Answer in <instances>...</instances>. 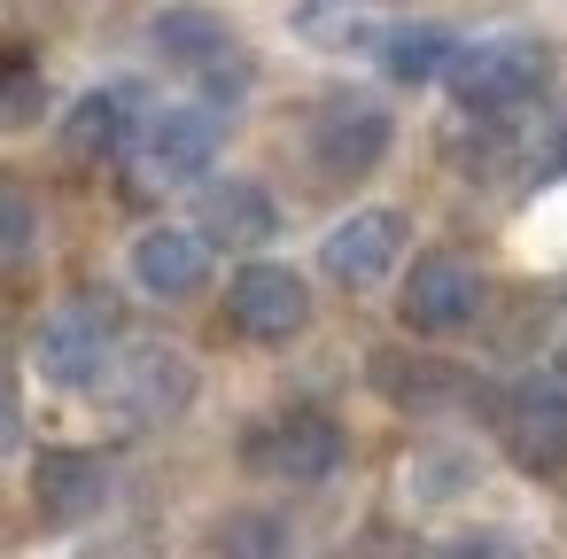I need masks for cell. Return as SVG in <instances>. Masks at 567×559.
Instances as JSON below:
<instances>
[{"instance_id": "obj_1", "label": "cell", "mask_w": 567, "mask_h": 559, "mask_svg": "<svg viewBox=\"0 0 567 559\" xmlns=\"http://www.w3.org/2000/svg\"><path fill=\"white\" fill-rule=\"evenodd\" d=\"M451 102L466 117H505L520 102H536L551 86V48L528 40V32H489V40H458L451 55Z\"/></svg>"}, {"instance_id": "obj_2", "label": "cell", "mask_w": 567, "mask_h": 559, "mask_svg": "<svg viewBox=\"0 0 567 559\" xmlns=\"http://www.w3.org/2000/svg\"><path fill=\"white\" fill-rule=\"evenodd\" d=\"M117 342H125L117 296H102V288H79L71 303H55V311L40 319L32 365H40V381H55V389H102V381H110V365L125 358Z\"/></svg>"}, {"instance_id": "obj_3", "label": "cell", "mask_w": 567, "mask_h": 559, "mask_svg": "<svg viewBox=\"0 0 567 559\" xmlns=\"http://www.w3.org/2000/svg\"><path fill=\"white\" fill-rule=\"evenodd\" d=\"M342 451H350V435H342V420L334 412H319V404H280V412H265L249 435H241V466L249 474H265V482H327L334 466H342Z\"/></svg>"}, {"instance_id": "obj_4", "label": "cell", "mask_w": 567, "mask_h": 559, "mask_svg": "<svg viewBox=\"0 0 567 559\" xmlns=\"http://www.w3.org/2000/svg\"><path fill=\"white\" fill-rule=\"evenodd\" d=\"M148 32H156L164 63H179V71L203 86V110H218V117H226V110L249 94L257 63H249V48L226 32V17H210V9H164Z\"/></svg>"}, {"instance_id": "obj_5", "label": "cell", "mask_w": 567, "mask_h": 559, "mask_svg": "<svg viewBox=\"0 0 567 559\" xmlns=\"http://www.w3.org/2000/svg\"><path fill=\"white\" fill-rule=\"evenodd\" d=\"M497 443L520 474H559L567 466V365L528 373L520 389L497 396Z\"/></svg>"}, {"instance_id": "obj_6", "label": "cell", "mask_w": 567, "mask_h": 559, "mask_svg": "<svg viewBox=\"0 0 567 559\" xmlns=\"http://www.w3.org/2000/svg\"><path fill=\"white\" fill-rule=\"evenodd\" d=\"M110 412L125 427H164L195 404V358L172 342H125V358L110 365Z\"/></svg>"}, {"instance_id": "obj_7", "label": "cell", "mask_w": 567, "mask_h": 559, "mask_svg": "<svg viewBox=\"0 0 567 559\" xmlns=\"http://www.w3.org/2000/svg\"><path fill=\"white\" fill-rule=\"evenodd\" d=\"M389 141H396V117L381 102H365V94H327L319 117H311V164H319V179H365V172H381Z\"/></svg>"}, {"instance_id": "obj_8", "label": "cell", "mask_w": 567, "mask_h": 559, "mask_svg": "<svg viewBox=\"0 0 567 559\" xmlns=\"http://www.w3.org/2000/svg\"><path fill=\"white\" fill-rule=\"evenodd\" d=\"M482 288H489V280H482L474 257H458V249H427V257H412L396 311H404L412 334H458V327H474Z\"/></svg>"}, {"instance_id": "obj_9", "label": "cell", "mask_w": 567, "mask_h": 559, "mask_svg": "<svg viewBox=\"0 0 567 559\" xmlns=\"http://www.w3.org/2000/svg\"><path fill=\"white\" fill-rule=\"evenodd\" d=\"M226 148V117L203 102H179L164 117H148L141 133V187H195Z\"/></svg>"}, {"instance_id": "obj_10", "label": "cell", "mask_w": 567, "mask_h": 559, "mask_svg": "<svg viewBox=\"0 0 567 559\" xmlns=\"http://www.w3.org/2000/svg\"><path fill=\"white\" fill-rule=\"evenodd\" d=\"M226 319H234V334H249V342H288V334L311 327V288H303V272H288V265H241V272L226 280Z\"/></svg>"}, {"instance_id": "obj_11", "label": "cell", "mask_w": 567, "mask_h": 559, "mask_svg": "<svg viewBox=\"0 0 567 559\" xmlns=\"http://www.w3.org/2000/svg\"><path fill=\"white\" fill-rule=\"evenodd\" d=\"M148 133V110H141V86L117 79V86H86L63 117V156L71 164H117L133 141Z\"/></svg>"}, {"instance_id": "obj_12", "label": "cell", "mask_w": 567, "mask_h": 559, "mask_svg": "<svg viewBox=\"0 0 567 559\" xmlns=\"http://www.w3.org/2000/svg\"><path fill=\"white\" fill-rule=\"evenodd\" d=\"M404 257V210H350L327 241H319V272L334 288H381Z\"/></svg>"}, {"instance_id": "obj_13", "label": "cell", "mask_w": 567, "mask_h": 559, "mask_svg": "<svg viewBox=\"0 0 567 559\" xmlns=\"http://www.w3.org/2000/svg\"><path fill=\"white\" fill-rule=\"evenodd\" d=\"M110 458L102 451H71V443H55V451H40L32 458V505L55 520V528H79V520H94L102 505H110Z\"/></svg>"}, {"instance_id": "obj_14", "label": "cell", "mask_w": 567, "mask_h": 559, "mask_svg": "<svg viewBox=\"0 0 567 559\" xmlns=\"http://www.w3.org/2000/svg\"><path fill=\"white\" fill-rule=\"evenodd\" d=\"M288 24L319 55H381L404 17H396V0H296Z\"/></svg>"}, {"instance_id": "obj_15", "label": "cell", "mask_w": 567, "mask_h": 559, "mask_svg": "<svg viewBox=\"0 0 567 559\" xmlns=\"http://www.w3.org/2000/svg\"><path fill=\"white\" fill-rule=\"evenodd\" d=\"M133 288L156 303H187L210 288V241L195 226H148L133 241Z\"/></svg>"}, {"instance_id": "obj_16", "label": "cell", "mask_w": 567, "mask_h": 559, "mask_svg": "<svg viewBox=\"0 0 567 559\" xmlns=\"http://www.w3.org/2000/svg\"><path fill=\"white\" fill-rule=\"evenodd\" d=\"M195 234L210 249H257L280 234V203L257 187V179H203L195 195Z\"/></svg>"}, {"instance_id": "obj_17", "label": "cell", "mask_w": 567, "mask_h": 559, "mask_svg": "<svg viewBox=\"0 0 567 559\" xmlns=\"http://www.w3.org/2000/svg\"><path fill=\"white\" fill-rule=\"evenodd\" d=\"M373 381H381L404 412H443L451 396H482V389H474L458 365H443V358H381Z\"/></svg>"}, {"instance_id": "obj_18", "label": "cell", "mask_w": 567, "mask_h": 559, "mask_svg": "<svg viewBox=\"0 0 567 559\" xmlns=\"http://www.w3.org/2000/svg\"><path fill=\"white\" fill-rule=\"evenodd\" d=\"M451 55H458L451 24H396L389 48H381V71L396 86H427V79H451Z\"/></svg>"}, {"instance_id": "obj_19", "label": "cell", "mask_w": 567, "mask_h": 559, "mask_svg": "<svg viewBox=\"0 0 567 559\" xmlns=\"http://www.w3.org/2000/svg\"><path fill=\"white\" fill-rule=\"evenodd\" d=\"M210 551H218V559H296V536H288V520H272V513H226Z\"/></svg>"}, {"instance_id": "obj_20", "label": "cell", "mask_w": 567, "mask_h": 559, "mask_svg": "<svg viewBox=\"0 0 567 559\" xmlns=\"http://www.w3.org/2000/svg\"><path fill=\"white\" fill-rule=\"evenodd\" d=\"M32 241H40V203L24 195V179L0 172V272H9Z\"/></svg>"}, {"instance_id": "obj_21", "label": "cell", "mask_w": 567, "mask_h": 559, "mask_svg": "<svg viewBox=\"0 0 567 559\" xmlns=\"http://www.w3.org/2000/svg\"><path fill=\"white\" fill-rule=\"evenodd\" d=\"M435 559H528L513 536H497V528H482V536H451Z\"/></svg>"}, {"instance_id": "obj_22", "label": "cell", "mask_w": 567, "mask_h": 559, "mask_svg": "<svg viewBox=\"0 0 567 559\" xmlns=\"http://www.w3.org/2000/svg\"><path fill=\"white\" fill-rule=\"evenodd\" d=\"M17 443V389H9V373H0V451Z\"/></svg>"}, {"instance_id": "obj_23", "label": "cell", "mask_w": 567, "mask_h": 559, "mask_svg": "<svg viewBox=\"0 0 567 559\" xmlns=\"http://www.w3.org/2000/svg\"><path fill=\"white\" fill-rule=\"evenodd\" d=\"M551 164H559V172H567V125H559V141H551Z\"/></svg>"}]
</instances>
